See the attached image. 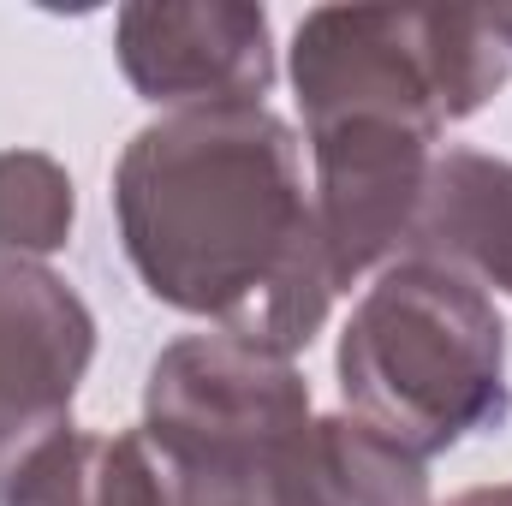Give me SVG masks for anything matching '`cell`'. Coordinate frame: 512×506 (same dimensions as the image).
Instances as JSON below:
<instances>
[{"instance_id":"obj_1","label":"cell","mask_w":512,"mask_h":506,"mask_svg":"<svg viewBox=\"0 0 512 506\" xmlns=\"http://www.w3.org/2000/svg\"><path fill=\"white\" fill-rule=\"evenodd\" d=\"M114 221L143 292L215 334L298 358L340 298L304 143L268 102L161 114L114 161Z\"/></svg>"},{"instance_id":"obj_2","label":"cell","mask_w":512,"mask_h":506,"mask_svg":"<svg viewBox=\"0 0 512 506\" xmlns=\"http://www.w3.org/2000/svg\"><path fill=\"white\" fill-rule=\"evenodd\" d=\"M334 286L405 256L441 131L512 78L483 6H310L286 48Z\"/></svg>"},{"instance_id":"obj_3","label":"cell","mask_w":512,"mask_h":506,"mask_svg":"<svg viewBox=\"0 0 512 506\" xmlns=\"http://www.w3.org/2000/svg\"><path fill=\"white\" fill-rule=\"evenodd\" d=\"M334 376L346 411L417 459L501 435L512 417L507 322L495 298L429 256L376 268L340 328Z\"/></svg>"},{"instance_id":"obj_4","label":"cell","mask_w":512,"mask_h":506,"mask_svg":"<svg viewBox=\"0 0 512 506\" xmlns=\"http://www.w3.org/2000/svg\"><path fill=\"white\" fill-rule=\"evenodd\" d=\"M310 381L233 334H179L143 376V447L161 506H304Z\"/></svg>"},{"instance_id":"obj_5","label":"cell","mask_w":512,"mask_h":506,"mask_svg":"<svg viewBox=\"0 0 512 506\" xmlns=\"http://www.w3.org/2000/svg\"><path fill=\"white\" fill-rule=\"evenodd\" d=\"M96 364V316L48 262L0 256V501L12 477L72 429L78 387Z\"/></svg>"},{"instance_id":"obj_6","label":"cell","mask_w":512,"mask_h":506,"mask_svg":"<svg viewBox=\"0 0 512 506\" xmlns=\"http://www.w3.org/2000/svg\"><path fill=\"white\" fill-rule=\"evenodd\" d=\"M114 60L161 114L245 108L280 78L274 24L245 0H137L114 18Z\"/></svg>"},{"instance_id":"obj_7","label":"cell","mask_w":512,"mask_h":506,"mask_svg":"<svg viewBox=\"0 0 512 506\" xmlns=\"http://www.w3.org/2000/svg\"><path fill=\"white\" fill-rule=\"evenodd\" d=\"M405 256H429L477 286H495L512 298V161L447 143L429 161Z\"/></svg>"},{"instance_id":"obj_8","label":"cell","mask_w":512,"mask_h":506,"mask_svg":"<svg viewBox=\"0 0 512 506\" xmlns=\"http://www.w3.org/2000/svg\"><path fill=\"white\" fill-rule=\"evenodd\" d=\"M0 506H161V483L137 429H60L12 477Z\"/></svg>"},{"instance_id":"obj_9","label":"cell","mask_w":512,"mask_h":506,"mask_svg":"<svg viewBox=\"0 0 512 506\" xmlns=\"http://www.w3.org/2000/svg\"><path fill=\"white\" fill-rule=\"evenodd\" d=\"M304 506H435L429 471L417 453L393 447L352 411H328L310 423L304 453Z\"/></svg>"},{"instance_id":"obj_10","label":"cell","mask_w":512,"mask_h":506,"mask_svg":"<svg viewBox=\"0 0 512 506\" xmlns=\"http://www.w3.org/2000/svg\"><path fill=\"white\" fill-rule=\"evenodd\" d=\"M78 221L72 173L48 149H0V256L42 262L66 251Z\"/></svg>"},{"instance_id":"obj_11","label":"cell","mask_w":512,"mask_h":506,"mask_svg":"<svg viewBox=\"0 0 512 506\" xmlns=\"http://www.w3.org/2000/svg\"><path fill=\"white\" fill-rule=\"evenodd\" d=\"M447 506H512V483H483V489H465Z\"/></svg>"},{"instance_id":"obj_12","label":"cell","mask_w":512,"mask_h":506,"mask_svg":"<svg viewBox=\"0 0 512 506\" xmlns=\"http://www.w3.org/2000/svg\"><path fill=\"white\" fill-rule=\"evenodd\" d=\"M489 12V24H495V36L507 42V54H512V6H483Z\"/></svg>"}]
</instances>
